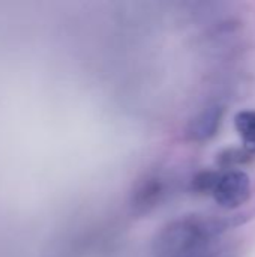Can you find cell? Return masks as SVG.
I'll return each mask as SVG.
<instances>
[{
    "instance_id": "obj_5",
    "label": "cell",
    "mask_w": 255,
    "mask_h": 257,
    "mask_svg": "<svg viewBox=\"0 0 255 257\" xmlns=\"http://www.w3.org/2000/svg\"><path fill=\"white\" fill-rule=\"evenodd\" d=\"M254 158L255 154L248 151L245 146H228L216 154L215 163L222 172H227V170H236V167L245 166L251 163Z\"/></svg>"
},
{
    "instance_id": "obj_3",
    "label": "cell",
    "mask_w": 255,
    "mask_h": 257,
    "mask_svg": "<svg viewBox=\"0 0 255 257\" xmlns=\"http://www.w3.org/2000/svg\"><path fill=\"white\" fill-rule=\"evenodd\" d=\"M167 196V182L159 175L140 178L129 194V206L135 215H146L156 209Z\"/></svg>"
},
{
    "instance_id": "obj_2",
    "label": "cell",
    "mask_w": 255,
    "mask_h": 257,
    "mask_svg": "<svg viewBox=\"0 0 255 257\" xmlns=\"http://www.w3.org/2000/svg\"><path fill=\"white\" fill-rule=\"evenodd\" d=\"M251 197V179L243 170H227L221 173L213 193L215 202L222 209H237Z\"/></svg>"
},
{
    "instance_id": "obj_6",
    "label": "cell",
    "mask_w": 255,
    "mask_h": 257,
    "mask_svg": "<svg viewBox=\"0 0 255 257\" xmlns=\"http://www.w3.org/2000/svg\"><path fill=\"white\" fill-rule=\"evenodd\" d=\"M221 170L203 169L198 170L189 182V190L195 196H213L218 181L221 178Z\"/></svg>"
},
{
    "instance_id": "obj_8",
    "label": "cell",
    "mask_w": 255,
    "mask_h": 257,
    "mask_svg": "<svg viewBox=\"0 0 255 257\" xmlns=\"http://www.w3.org/2000/svg\"><path fill=\"white\" fill-rule=\"evenodd\" d=\"M179 257H216L215 253L212 251V245L209 247H203V248H197V250H192L189 253H185Z\"/></svg>"
},
{
    "instance_id": "obj_7",
    "label": "cell",
    "mask_w": 255,
    "mask_h": 257,
    "mask_svg": "<svg viewBox=\"0 0 255 257\" xmlns=\"http://www.w3.org/2000/svg\"><path fill=\"white\" fill-rule=\"evenodd\" d=\"M234 128L243 146L255 154V110H242L234 116Z\"/></svg>"
},
{
    "instance_id": "obj_4",
    "label": "cell",
    "mask_w": 255,
    "mask_h": 257,
    "mask_svg": "<svg viewBox=\"0 0 255 257\" xmlns=\"http://www.w3.org/2000/svg\"><path fill=\"white\" fill-rule=\"evenodd\" d=\"M224 114L225 107L221 104H212L204 107L189 120L185 130L186 139L194 143H206L212 140L222 125Z\"/></svg>"
},
{
    "instance_id": "obj_1",
    "label": "cell",
    "mask_w": 255,
    "mask_h": 257,
    "mask_svg": "<svg viewBox=\"0 0 255 257\" xmlns=\"http://www.w3.org/2000/svg\"><path fill=\"white\" fill-rule=\"evenodd\" d=\"M245 215L210 218L186 215L165 224L153 239V253L158 257H179L197 248L209 247L227 229L245 223Z\"/></svg>"
}]
</instances>
